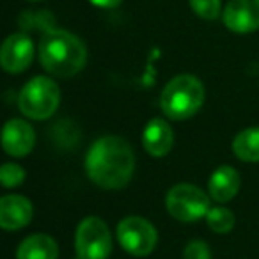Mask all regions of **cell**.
<instances>
[{
    "instance_id": "obj_12",
    "label": "cell",
    "mask_w": 259,
    "mask_h": 259,
    "mask_svg": "<svg viewBox=\"0 0 259 259\" xmlns=\"http://www.w3.org/2000/svg\"><path fill=\"white\" fill-rule=\"evenodd\" d=\"M174 132L165 119L155 117L146 124L142 134V146L151 156H165L172 149Z\"/></svg>"
},
{
    "instance_id": "obj_15",
    "label": "cell",
    "mask_w": 259,
    "mask_h": 259,
    "mask_svg": "<svg viewBox=\"0 0 259 259\" xmlns=\"http://www.w3.org/2000/svg\"><path fill=\"white\" fill-rule=\"evenodd\" d=\"M233 151L241 162H259V126L240 132L233 141Z\"/></svg>"
},
{
    "instance_id": "obj_9",
    "label": "cell",
    "mask_w": 259,
    "mask_h": 259,
    "mask_svg": "<svg viewBox=\"0 0 259 259\" xmlns=\"http://www.w3.org/2000/svg\"><path fill=\"white\" fill-rule=\"evenodd\" d=\"M34 45L27 34H11L0 48V64L8 73H22L32 64Z\"/></svg>"
},
{
    "instance_id": "obj_11",
    "label": "cell",
    "mask_w": 259,
    "mask_h": 259,
    "mask_svg": "<svg viewBox=\"0 0 259 259\" xmlns=\"http://www.w3.org/2000/svg\"><path fill=\"white\" fill-rule=\"evenodd\" d=\"M32 215V202L23 195L9 194L0 199V227L2 229H22V227L29 226Z\"/></svg>"
},
{
    "instance_id": "obj_20",
    "label": "cell",
    "mask_w": 259,
    "mask_h": 259,
    "mask_svg": "<svg viewBox=\"0 0 259 259\" xmlns=\"http://www.w3.org/2000/svg\"><path fill=\"white\" fill-rule=\"evenodd\" d=\"M91 4L98 6V8H103V9H110L115 8V6L121 4V0H89Z\"/></svg>"
},
{
    "instance_id": "obj_6",
    "label": "cell",
    "mask_w": 259,
    "mask_h": 259,
    "mask_svg": "<svg viewBox=\"0 0 259 259\" xmlns=\"http://www.w3.org/2000/svg\"><path fill=\"white\" fill-rule=\"evenodd\" d=\"M75 250L78 259H107L112 252V234L105 220L87 217L76 227Z\"/></svg>"
},
{
    "instance_id": "obj_2",
    "label": "cell",
    "mask_w": 259,
    "mask_h": 259,
    "mask_svg": "<svg viewBox=\"0 0 259 259\" xmlns=\"http://www.w3.org/2000/svg\"><path fill=\"white\" fill-rule=\"evenodd\" d=\"M37 55L41 66L57 78H71L87 62V48L82 39L62 29H48L45 32Z\"/></svg>"
},
{
    "instance_id": "obj_13",
    "label": "cell",
    "mask_w": 259,
    "mask_h": 259,
    "mask_svg": "<svg viewBox=\"0 0 259 259\" xmlns=\"http://www.w3.org/2000/svg\"><path fill=\"white\" fill-rule=\"evenodd\" d=\"M241 187V178L234 167L231 165H220L208 181V194L215 202H229L234 195L238 194Z\"/></svg>"
},
{
    "instance_id": "obj_18",
    "label": "cell",
    "mask_w": 259,
    "mask_h": 259,
    "mask_svg": "<svg viewBox=\"0 0 259 259\" xmlns=\"http://www.w3.org/2000/svg\"><path fill=\"white\" fill-rule=\"evenodd\" d=\"M190 8L195 15L204 20H215L222 15L220 0H190Z\"/></svg>"
},
{
    "instance_id": "obj_8",
    "label": "cell",
    "mask_w": 259,
    "mask_h": 259,
    "mask_svg": "<svg viewBox=\"0 0 259 259\" xmlns=\"http://www.w3.org/2000/svg\"><path fill=\"white\" fill-rule=\"evenodd\" d=\"M222 22L231 32L250 34L259 29V0H229Z\"/></svg>"
},
{
    "instance_id": "obj_17",
    "label": "cell",
    "mask_w": 259,
    "mask_h": 259,
    "mask_svg": "<svg viewBox=\"0 0 259 259\" xmlns=\"http://www.w3.org/2000/svg\"><path fill=\"white\" fill-rule=\"evenodd\" d=\"M25 178H27L25 169L15 162L4 163L2 169H0V181H2V185H4L6 188L20 187V185L25 181Z\"/></svg>"
},
{
    "instance_id": "obj_5",
    "label": "cell",
    "mask_w": 259,
    "mask_h": 259,
    "mask_svg": "<svg viewBox=\"0 0 259 259\" xmlns=\"http://www.w3.org/2000/svg\"><path fill=\"white\" fill-rule=\"evenodd\" d=\"M209 194L201 190L199 187L190 183L174 185L165 195V208L172 219L180 222H197L201 219H206L209 206Z\"/></svg>"
},
{
    "instance_id": "obj_16",
    "label": "cell",
    "mask_w": 259,
    "mask_h": 259,
    "mask_svg": "<svg viewBox=\"0 0 259 259\" xmlns=\"http://www.w3.org/2000/svg\"><path fill=\"white\" fill-rule=\"evenodd\" d=\"M206 222H208V227L213 231V233L227 234V233H231L234 227V215L231 209L222 208V206H217V208H211L208 211Z\"/></svg>"
},
{
    "instance_id": "obj_3",
    "label": "cell",
    "mask_w": 259,
    "mask_h": 259,
    "mask_svg": "<svg viewBox=\"0 0 259 259\" xmlns=\"http://www.w3.org/2000/svg\"><path fill=\"white\" fill-rule=\"evenodd\" d=\"M204 103V85L194 75H178L165 83L160 94V108L165 117L185 121L194 117Z\"/></svg>"
},
{
    "instance_id": "obj_14",
    "label": "cell",
    "mask_w": 259,
    "mask_h": 259,
    "mask_svg": "<svg viewBox=\"0 0 259 259\" xmlns=\"http://www.w3.org/2000/svg\"><path fill=\"white\" fill-rule=\"evenodd\" d=\"M59 245L52 236L43 233L30 234L20 243L16 259H57Z\"/></svg>"
},
{
    "instance_id": "obj_10",
    "label": "cell",
    "mask_w": 259,
    "mask_h": 259,
    "mask_svg": "<svg viewBox=\"0 0 259 259\" xmlns=\"http://www.w3.org/2000/svg\"><path fill=\"white\" fill-rule=\"evenodd\" d=\"M36 134L25 119H9L2 130V148L9 156L22 158L34 149Z\"/></svg>"
},
{
    "instance_id": "obj_19",
    "label": "cell",
    "mask_w": 259,
    "mask_h": 259,
    "mask_svg": "<svg viewBox=\"0 0 259 259\" xmlns=\"http://www.w3.org/2000/svg\"><path fill=\"white\" fill-rule=\"evenodd\" d=\"M183 259H211V250H209L206 241L192 240L190 243L185 247Z\"/></svg>"
},
{
    "instance_id": "obj_1",
    "label": "cell",
    "mask_w": 259,
    "mask_h": 259,
    "mask_svg": "<svg viewBox=\"0 0 259 259\" xmlns=\"http://www.w3.org/2000/svg\"><path fill=\"white\" fill-rule=\"evenodd\" d=\"M83 167L94 185L105 190H119L134 176L135 153L122 137L105 135L93 142Z\"/></svg>"
},
{
    "instance_id": "obj_21",
    "label": "cell",
    "mask_w": 259,
    "mask_h": 259,
    "mask_svg": "<svg viewBox=\"0 0 259 259\" xmlns=\"http://www.w3.org/2000/svg\"><path fill=\"white\" fill-rule=\"evenodd\" d=\"M34 2H36V0H34Z\"/></svg>"
},
{
    "instance_id": "obj_4",
    "label": "cell",
    "mask_w": 259,
    "mask_h": 259,
    "mask_svg": "<svg viewBox=\"0 0 259 259\" xmlns=\"http://www.w3.org/2000/svg\"><path fill=\"white\" fill-rule=\"evenodd\" d=\"M61 103L59 85L48 76H34L22 87L18 94V107L22 114L34 121L50 119Z\"/></svg>"
},
{
    "instance_id": "obj_7",
    "label": "cell",
    "mask_w": 259,
    "mask_h": 259,
    "mask_svg": "<svg viewBox=\"0 0 259 259\" xmlns=\"http://www.w3.org/2000/svg\"><path fill=\"white\" fill-rule=\"evenodd\" d=\"M115 234H117L121 247L128 254L137 255V257L149 255L158 243V233H156L155 226L149 220L137 215L122 219L117 224Z\"/></svg>"
}]
</instances>
